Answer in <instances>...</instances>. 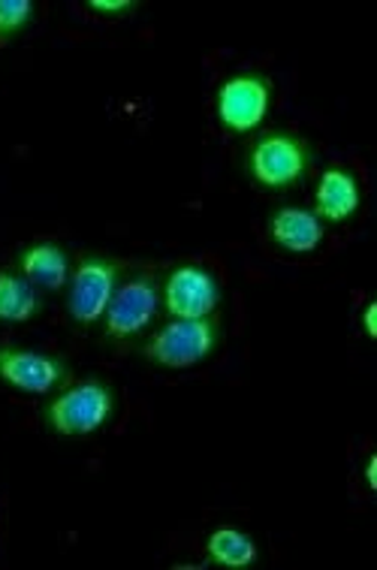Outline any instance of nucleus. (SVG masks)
Returning a JSON list of instances; mask_svg holds the SVG:
<instances>
[{"label": "nucleus", "mask_w": 377, "mask_h": 570, "mask_svg": "<svg viewBox=\"0 0 377 570\" xmlns=\"http://www.w3.org/2000/svg\"><path fill=\"white\" fill-rule=\"evenodd\" d=\"M118 399L103 377H85L61 386L49 405L42 407V425L61 438H88L112 423Z\"/></svg>", "instance_id": "nucleus-1"}, {"label": "nucleus", "mask_w": 377, "mask_h": 570, "mask_svg": "<svg viewBox=\"0 0 377 570\" xmlns=\"http://www.w3.org/2000/svg\"><path fill=\"white\" fill-rule=\"evenodd\" d=\"M311 146L308 139L296 134H262L254 139L248 151H245V173L254 185L269 190V194H284L294 190L305 181L308 169H311Z\"/></svg>", "instance_id": "nucleus-2"}, {"label": "nucleus", "mask_w": 377, "mask_h": 570, "mask_svg": "<svg viewBox=\"0 0 377 570\" xmlns=\"http://www.w3.org/2000/svg\"><path fill=\"white\" fill-rule=\"evenodd\" d=\"M160 281L155 272H137L130 278H121V284L109 299V308L103 314V344L121 347L142 338L151 323L160 314Z\"/></svg>", "instance_id": "nucleus-3"}, {"label": "nucleus", "mask_w": 377, "mask_h": 570, "mask_svg": "<svg viewBox=\"0 0 377 570\" xmlns=\"http://www.w3.org/2000/svg\"><path fill=\"white\" fill-rule=\"evenodd\" d=\"M220 344L218 317L202 321H172L163 323L158 332H151L142 344V356L160 368H194L206 363Z\"/></svg>", "instance_id": "nucleus-4"}, {"label": "nucleus", "mask_w": 377, "mask_h": 570, "mask_svg": "<svg viewBox=\"0 0 377 570\" xmlns=\"http://www.w3.org/2000/svg\"><path fill=\"white\" fill-rule=\"evenodd\" d=\"M121 259L103 257V254H85L67 281V314L79 330L97 326L103 321L112 293L125 278Z\"/></svg>", "instance_id": "nucleus-5"}, {"label": "nucleus", "mask_w": 377, "mask_h": 570, "mask_svg": "<svg viewBox=\"0 0 377 570\" xmlns=\"http://www.w3.org/2000/svg\"><path fill=\"white\" fill-rule=\"evenodd\" d=\"M269 106H272V79L257 70L230 76L227 82H220L218 94H215L218 125L236 136L257 130L266 121Z\"/></svg>", "instance_id": "nucleus-6"}, {"label": "nucleus", "mask_w": 377, "mask_h": 570, "mask_svg": "<svg viewBox=\"0 0 377 570\" xmlns=\"http://www.w3.org/2000/svg\"><path fill=\"white\" fill-rule=\"evenodd\" d=\"M163 312L176 321H202L215 317L220 305V284L215 272L199 263H181L169 272L160 287Z\"/></svg>", "instance_id": "nucleus-7"}, {"label": "nucleus", "mask_w": 377, "mask_h": 570, "mask_svg": "<svg viewBox=\"0 0 377 570\" xmlns=\"http://www.w3.org/2000/svg\"><path fill=\"white\" fill-rule=\"evenodd\" d=\"M73 381L61 356L28 347H0V384L24 395H49Z\"/></svg>", "instance_id": "nucleus-8"}, {"label": "nucleus", "mask_w": 377, "mask_h": 570, "mask_svg": "<svg viewBox=\"0 0 377 570\" xmlns=\"http://www.w3.org/2000/svg\"><path fill=\"white\" fill-rule=\"evenodd\" d=\"M16 266H19V275L31 281L33 287L40 293H58L67 287L70 281V272H73V263H70V254L63 250V245H58L54 239L31 242L19 250L16 257Z\"/></svg>", "instance_id": "nucleus-9"}, {"label": "nucleus", "mask_w": 377, "mask_h": 570, "mask_svg": "<svg viewBox=\"0 0 377 570\" xmlns=\"http://www.w3.org/2000/svg\"><path fill=\"white\" fill-rule=\"evenodd\" d=\"M266 233L278 248L290 250V254H311L320 248L326 236V224L317 218L311 208L284 206L275 208L269 220H266Z\"/></svg>", "instance_id": "nucleus-10"}, {"label": "nucleus", "mask_w": 377, "mask_h": 570, "mask_svg": "<svg viewBox=\"0 0 377 570\" xmlns=\"http://www.w3.org/2000/svg\"><path fill=\"white\" fill-rule=\"evenodd\" d=\"M363 190H359L357 176L345 166H329L315 190V212L324 224H345L359 212Z\"/></svg>", "instance_id": "nucleus-11"}, {"label": "nucleus", "mask_w": 377, "mask_h": 570, "mask_svg": "<svg viewBox=\"0 0 377 570\" xmlns=\"http://www.w3.org/2000/svg\"><path fill=\"white\" fill-rule=\"evenodd\" d=\"M42 314V293L19 272L0 269V323H28Z\"/></svg>", "instance_id": "nucleus-12"}, {"label": "nucleus", "mask_w": 377, "mask_h": 570, "mask_svg": "<svg viewBox=\"0 0 377 570\" xmlns=\"http://www.w3.org/2000/svg\"><path fill=\"white\" fill-rule=\"evenodd\" d=\"M206 559L227 570L251 568L257 561V543L245 531L232 529V525H220L206 538Z\"/></svg>", "instance_id": "nucleus-13"}, {"label": "nucleus", "mask_w": 377, "mask_h": 570, "mask_svg": "<svg viewBox=\"0 0 377 570\" xmlns=\"http://www.w3.org/2000/svg\"><path fill=\"white\" fill-rule=\"evenodd\" d=\"M33 19L31 0H0V46L19 37Z\"/></svg>", "instance_id": "nucleus-14"}, {"label": "nucleus", "mask_w": 377, "mask_h": 570, "mask_svg": "<svg viewBox=\"0 0 377 570\" xmlns=\"http://www.w3.org/2000/svg\"><path fill=\"white\" fill-rule=\"evenodd\" d=\"M88 10L97 16H127L137 10L133 0H88Z\"/></svg>", "instance_id": "nucleus-15"}, {"label": "nucleus", "mask_w": 377, "mask_h": 570, "mask_svg": "<svg viewBox=\"0 0 377 570\" xmlns=\"http://www.w3.org/2000/svg\"><path fill=\"white\" fill-rule=\"evenodd\" d=\"M375 312H377V305H375V302H368V305H366V314H363V326H366V335H368V338H377Z\"/></svg>", "instance_id": "nucleus-16"}, {"label": "nucleus", "mask_w": 377, "mask_h": 570, "mask_svg": "<svg viewBox=\"0 0 377 570\" xmlns=\"http://www.w3.org/2000/svg\"><path fill=\"white\" fill-rule=\"evenodd\" d=\"M375 459H368V465H366V483L368 489H377V480H375Z\"/></svg>", "instance_id": "nucleus-17"}]
</instances>
